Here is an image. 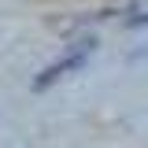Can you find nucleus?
Returning a JSON list of instances; mask_svg holds the SVG:
<instances>
[{
	"mask_svg": "<svg viewBox=\"0 0 148 148\" xmlns=\"http://www.w3.org/2000/svg\"><path fill=\"white\" fill-rule=\"evenodd\" d=\"M89 52H92V41H78V45L71 48V56H63L59 63H52V67H48V71H45V74H41V78L34 82V89H45V85H52V82L59 78V74L74 71V67H78V63H82V59H85Z\"/></svg>",
	"mask_w": 148,
	"mask_h": 148,
	"instance_id": "nucleus-1",
	"label": "nucleus"
}]
</instances>
